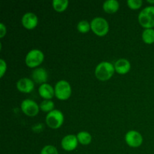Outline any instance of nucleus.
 <instances>
[{"instance_id": "nucleus-14", "label": "nucleus", "mask_w": 154, "mask_h": 154, "mask_svg": "<svg viewBox=\"0 0 154 154\" xmlns=\"http://www.w3.org/2000/svg\"><path fill=\"white\" fill-rule=\"evenodd\" d=\"M131 64L126 59H120L114 63V69L116 72L120 75H125L130 70Z\"/></svg>"}, {"instance_id": "nucleus-2", "label": "nucleus", "mask_w": 154, "mask_h": 154, "mask_svg": "<svg viewBox=\"0 0 154 154\" xmlns=\"http://www.w3.org/2000/svg\"><path fill=\"white\" fill-rule=\"evenodd\" d=\"M138 22L145 29L154 27V6L144 8L138 14Z\"/></svg>"}, {"instance_id": "nucleus-1", "label": "nucleus", "mask_w": 154, "mask_h": 154, "mask_svg": "<svg viewBox=\"0 0 154 154\" xmlns=\"http://www.w3.org/2000/svg\"><path fill=\"white\" fill-rule=\"evenodd\" d=\"M114 65L109 62H102L96 66L95 75L99 81H105L111 78L114 75Z\"/></svg>"}, {"instance_id": "nucleus-12", "label": "nucleus", "mask_w": 154, "mask_h": 154, "mask_svg": "<svg viewBox=\"0 0 154 154\" xmlns=\"http://www.w3.org/2000/svg\"><path fill=\"white\" fill-rule=\"evenodd\" d=\"M32 78L33 81L38 84H45L48 78V72L44 68H36L32 74Z\"/></svg>"}, {"instance_id": "nucleus-21", "label": "nucleus", "mask_w": 154, "mask_h": 154, "mask_svg": "<svg viewBox=\"0 0 154 154\" xmlns=\"http://www.w3.org/2000/svg\"><path fill=\"white\" fill-rule=\"evenodd\" d=\"M40 154H59L58 150L54 146L46 145L41 150Z\"/></svg>"}, {"instance_id": "nucleus-10", "label": "nucleus", "mask_w": 154, "mask_h": 154, "mask_svg": "<svg viewBox=\"0 0 154 154\" xmlns=\"http://www.w3.org/2000/svg\"><path fill=\"white\" fill-rule=\"evenodd\" d=\"M23 26L27 29H32L38 25V17L32 12H27L24 14L21 20Z\"/></svg>"}, {"instance_id": "nucleus-23", "label": "nucleus", "mask_w": 154, "mask_h": 154, "mask_svg": "<svg viewBox=\"0 0 154 154\" xmlns=\"http://www.w3.org/2000/svg\"><path fill=\"white\" fill-rule=\"evenodd\" d=\"M6 69H7V65L6 63L5 62L4 60L1 59L0 60V77L2 78L4 76L5 73L6 72Z\"/></svg>"}, {"instance_id": "nucleus-8", "label": "nucleus", "mask_w": 154, "mask_h": 154, "mask_svg": "<svg viewBox=\"0 0 154 154\" xmlns=\"http://www.w3.org/2000/svg\"><path fill=\"white\" fill-rule=\"evenodd\" d=\"M125 141L129 147H138L142 144L143 138L138 131L131 130L125 135Z\"/></svg>"}, {"instance_id": "nucleus-24", "label": "nucleus", "mask_w": 154, "mask_h": 154, "mask_svg": "<svg viewBox=\"0 0 154 154\" xmlns=\"http://www.w3.org/2000/svg\"><path fill=\"white\" fill-rule=\"evenodd\" d=\"M6 34V27L4 23H0V38H3Z\"/></svg>"}, {"instance_id": "nucleus-22", "label": "nucleus", "mask_w": 154, "mask_h": 154, "mask_svg": "<svg viewBox=\"0 0 154 154\" xmlns=\"http://www.w3.org/2000/svg\"><path fill=\"white\" fill-rule=\"evenodd\" d=\"M143 2L141 0H128L127 5L131 9H138L141 7L142 5Z\"/></svg>"}, {"instance_id": "nucleus-7", "label": "nucleus", "mask_w": 154, "mask_h": 154, "mask_svg": "<svg viewBox=\"0 0 154 154\" xmlns=\"http://www.w3.org/2000/svg\"><path fill=\"white\" fill-rule=\"evenodd\" d=\"M39 106L35 101L26 99L21 103V110L26 115L29 117H35L39 112Z\"/></svg>"}, {"instance_id": "nucleus-4", "label": "nucleus", "mask_w": 154, "mask_h": 154, "mask_svg": "<svg viewBox=\"0 0 154 154\" xmlns=\"http://www.w3.org/2000/svg\"><path fill=\"white\" fill-rule=\"evenodd\" d=\"M45 121H46L47 125L50 128L57 129L61 127V126L63 125V122H64V116L60 110L54 109V111H51L47 114Z\"/></svg>"}, {"instance_id": "nucleus-13", "label": "nucleus", "mask_w": 154, "mask_h": 154, "mask_svg": "<svg viewBox=\"0 0 154 154\" xmlns=\"http://www.w3.org/2000/svg\"><path fill=\"white\" fill-rule=\"evenodd\" d=\"M38 93L45 100H51L55 95L54 87L48 83L41 84L38 88Z\"/></svg>"}, {"instance_id": "nucleus-17", "label": "nucleus", "mask_w": 154, "mask_h": 154, "mask_svg": "<svg viewBox=\"0 0 154 154\" xmlns=\"http://www.w3.org/2000/svg\"><path fill=\"white\" fill-rule=\"evenodd\" d=\"M142 40L147 45L154 43V29H145L142 32Z\"/></svg>"}, {"instance_id": "nucleus-18", "label": "nucleus", "mask_w": 154, "mask_h": 154, "mask_svg": "<svg viewBox=\"0 0 154 154\" xmlns=\"http://www.w3.org/2000/svg\"><path fill=\"white\" fill-rule=\"evenodd\" d=\"M52 5L54 10L57 12H63L69 5L68 0H53Z\"/></svg>"}, {"instance_id": "nucleus-20", "label": "nucleus", "mask_w": 154, "mask_h": 154, "mask_svg": "<svg viewBox=\"0 0 154 154\" xmlns=\"http://www.w3.org/2000/svg\"><path fill=\"white\" fill-rule=\"evenodd\" d=\"M77 29L78 31L81 33H87L90 31L91 29L90 23L87 20H81L80 21L77 26Z\"/></svg>"}, {"instance_id": "nucleus-3", "label": "nucleus", "mask_w": 154, "mask_h": 154, "mask_svg": "<svg viewBox=\"0 0 154 154\" xmlns=\"http://www.w3.org/2000/svg\"><path fill=\"white\" fill-rule=\"evenodd\" d=\"M90 26L92 31L98 36H105L109 31L108 22L101 17L93 18L90 23Z\"/></svg>"}, {"instance_id": "nucleus-19", "label": "nucleus", "mask_w": 154, "mask_h": 154, "mask_svg": "<svg viewBox=\"0 0 154 154\" xmlns=\"http://www.w3.org/2000/svg\"><path fill=\"white\" fill-rule=\"evenodd\" d=\"M39 108L45 112H51L54 110V103L51 100H44L41 102Z\"/></svg>"}, {"instance_id": "nucleus-9", "label": "nucleus", "mask_w": 154, "mask_h": 154, "mask_svg": "<svg viewBox=\"0 0 154 154\" xmlns=\"http://www.w3.org/2000/svg\"><path fill=\"white\" fill-rule=\"evenodd\" d=\"M78 140L75 135H68L61 141V146L66 151H72L78 147Z\"/></svg>"}, {"instance_id": "nucleus-6", "label": "nucleus", "mask_w": 154, "mask_h": 154, "mask_svg": "<svg viewBox=\"0 0 154 154\" xmlns=\"http://www.w3.org/2000/svg\"><path fill=\"white\" fill-rule=\"evenodd\" d=\"M43 52L38 49L31 50L26 56V64L29 68H35L40 66L44 61Z\"/></svg>"}, {"instance_id": "nucleus-11", "label": "nucleus", "mask_w": 154, "mask_h": 154, "mask_svg": "<svg viewBox=\"0 0 154 154\" xmlns=\"http://www.w3.org/2000/svg\"><path fill=\"white\" fill-rule=\"evenodd\" d=\"M34 81L28 78H23L17 82V88L20 92L23 93H29L34 90Z\"/></svg>"}, {"instance_id": "nucleus-16", "label": "nucleus", "mask_w": 154, "mask_h": 154, "mask_svg": "<svg viewBox=\"0 0 154 154\" xmlns=\"http://www.w3.org/2000/svg\"><path fill=\"white\" fill-rule=\"evenodd\" d=\"M77 138H78V142L83 145H88L92 141L91 135L85 131L78 132V134L77 135Z\"/></svg>"}, {"instance_id": "nucleus-5", "label": "nucleus", "mask_w": 154, "mask_h": 154, "mask_svg": "<svg viewBox=\"0 0 154 154\" xmlns=\"http://www.w3.org/2000/svg\"><path fill=\"white\" fill-rule=\"evenodd\" d=\"M54 92L57 99L60 100H66L72 95V87L68 81L61 80L56 84Z\"/></svg>"}, {"instance_id": "nucleus-15", "label": "nucleus", "mask_w": 154, "mask_h": 154, "mask_svg": "<svg viewBox=\"0 0 154 154\" xmlns=\"http://www.w3.org/2000/svg\"><path fill=\"white\" fill-rule=\"evenodd\" d=\"M120 8L119 2L117 0H107L103 4V9L108 14H114L118 11Z\"/></svg>"}, {"instance_id": "nucleus-25", "label": "nucleus", "mask_w": 154, "mask_h": 154, "mask_svg": "<svg viewBox=\"0 0 154 154\" xmlns=\"http://www.w3.org/2000/svg\"><path fill=\"white\" fill-rule=\"evenodd\" d=\"M147 2H149V3H154V1H150V0H147Z\"/></svg>"}]
</instances>
